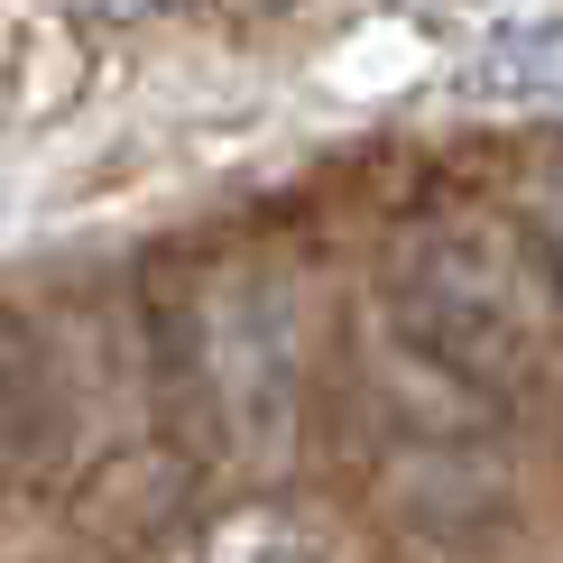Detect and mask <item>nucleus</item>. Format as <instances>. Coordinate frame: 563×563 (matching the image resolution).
<instances>
[{
	"label": "nucleus",
	"mask_w": 563,
	"mask_h": 563,
	"mask_svg": "<svg viewBox=\"0 0 563 563\" xmlns=\"http://www.w3.org/2000/svg\"><path fill=\"white\" fill-rule=\"evenodd\" d=\"M203 563H323V545L277 508H241V518H222L203 536Z\"/></svg>",
	"instance_id": "nucleus-5"
},
{
	"label": "nucleus",
	"mask_w": 563,
	"mask_h": 563,
	"mask_svg": "<svg viewBox=\"0 0 563 563\" xmlns=\"http://www.w3.org/2000/svg\"><path fill=\"white\" fill-rule=\"evenodd\" d=\"M195 369L222 397V426L277 434L287 426V388H296V333L277 296H231L195 323Z\"/></svg>",
	"instance_id": "nucleus-2"
},
{
	"label": "nucleus",
	"mask_w": 563,
	"mask_h": 563,
	"mask_svg": "<svg viewBox=\"0 0 563 563\" xmlns=\"http://www.w3.org/2000/svg\"><path fill=\"white\" fill-rule=\"evenodd\" d=\"M462 92L481 102H527V92H563V19H508L472 46Z\"/></svg>",
	"instance_id": "nucleus-3"
},
{
	"label": "nucleus",
	"mask_w": 563,
	"mask_h": 563,
	"mask_svg": "<svg viewBox=\"0 0 563 563\" xmlns=\"http://www.w3.org/2000/svg\"><path fill=\"white\" fill-rule=\"evenodd\" d=\"M388 314L434 369H453V379H472L489 397L527 388L536 361H545V287L481 222L416 231L388 268Z\"/></svg>",
	"instance_id": "nucleus-1"
},
{
	"label": "nucleus",
	"mask_w": 563,
	"mask_h": 563,
	"mask_svg": "<svg viewBox=\"0 0 563 563\" xmlns=\"http://www.w3.org/2000/svg\"><path fill=\"white\" fill-rule=\"evenodd\" d=\"M545 260H554V277H563V176H554V195H545Z\"/></svg>",
	"instance_id": "nucleus-6"
},
{
	"label": "nucleus",
	"mask_w": 563,
	"mask_h": 563,
	"mask_svg": "<svg viewBox=\"0 0 563 563\" xmlns=\"http://www.w3.org/2000/svg\"><path fill=\"white\" fill-rule=\"evenodd\" d=\"M46 361L37 342L19 333V323H0V472H19V462L46 443Z\"/></svg>",
	"instance_id": "nucleus-4"
}]
</instances>
